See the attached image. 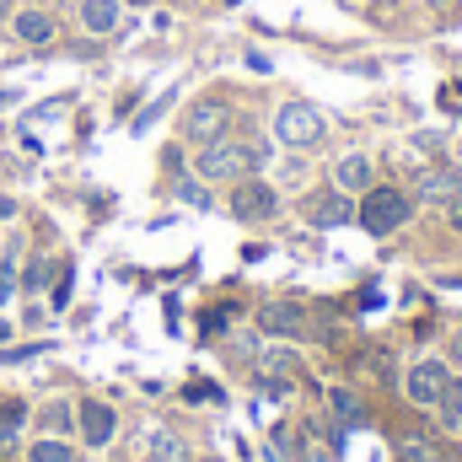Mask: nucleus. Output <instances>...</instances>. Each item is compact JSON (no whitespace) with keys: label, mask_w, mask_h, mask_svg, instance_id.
<instances>
[{"label":"nucleus","mask_w":462,"mask_h":462,"mask_svg":"<svg viewBox=\"0 0 462 462\" xmlns=\"http://www.w3.org/2000/svg\"><path fill=\"white\" fill-rule=\"evenodd\" d=\"M258 167H263V145H258V140H210V145L199 151V162H194V172L210 178V183L247 178V172H258Z\"/></svg>","instance_id":"1"},{"label":"nucleus","mask_w":462,"mask_h":462,"mask_svg":"<svg viewBox=\"0 0 462 462\" xmlns=\"http://www.w3.org/2000/svg\"><path fill=\"white\" fill-rule=\"evenodd\" d=\"M355 216H360V226L371 231V236H387V231H398L414 216V199L403 189H365V199H360Z\"/></svg>","instance_id":"2"},{"label":"nucleus","mask_w":462,"mask_h":462,"mask_svg":"<svg viewBox=\"0 0 462 462\" xmlns=\"http://www.w3.org/2000/svg\"><path fill=\"white\" fill-rule=\"evenodd\" d=\"M274 129H280V140H285V145H318L328 124H323V114H318L312 103H285L280 118H274Z\"/></svg>","instance_id":"3"},{"label":"nucleus","mask_w":462,"mask_h":462,"mask_svg":"<svg viewBox=\"0 0 462 462\" xmlns=\"http://www.w3.org/2000/svg\"><path fill=\"white\" fill-rule=\"evenodd\" d=\"M447 365L441 360H420L409 376H403V393H409V403H420V409H436L441 403V393H447Z\"/></svg>","instance_id":"4"},{"label":"nucleus","mask_w":462,"mask_h":462,"mask_svg":"<svg viewBox=\"0 0 462 462\" xmlns=\"http://www.w3.org/2000/svg\"><path fill=\"white\" fill-rule=\"evenodd\" d=\"M301 216L312 226H345V221H355V205L345 199V189H318L301 199Z\"/></svg>","instance_id":"5"},{"label":"nucleus","mask_w":462,"mask_h":462,"mask_svg":"<svg viewBox=\"0 0 462 462\" xmlns=\"http://www.w3.org/2000/svg\"><path fill=\"white\" fill-rule=\"evenodd\" d=\"M274 210H280V194L269 183H247V178L236 183V194H231V216L236 221H269Z\"/></svg>","instance_id":"6"},{"label":"nucleus","mask_w":462,"mask_h":462,"mask_svg":"<svg viewBox=\"0 0 462 462\" xmlns=\"http://www.w3.org/2000/svg\"><path fill=\"white\" fill-rule=\"evenodd\" d=\"M452 194H462L457 167H430V172H420V183H414V199H430V205H447Z\"/></svg>","instance_id":"7"},{"label":"nucleus","mask_w":462,"mask_h":462,"mask_svg":"<svg viewBox=\"0 0 462 462\" xmlns=\"http://www.w3.org/2000/svg\"><path fill=\"white\" fill-rule=\"evenodd\" d=\"M81 436H87V447H108L118 430V414L108 409V403H81Z\"/></svg>","instance_id":"8"},{"label":"nucleus","mask_w":462,"mask_h":462,"mask_svg":"<svg viewBox=\"0 0 462 462\" xmlns=\"http://www.w3.org/2000/svg\"><path fill=\"white\" fill-rule=\"evenodd\" d=\"M226 124H231V114L221 108V103H199L194 114H189V140H199V145H210V140H221L226 134Z\"/></svg>","instance_id":"9"},{"label":"nucleus","mask_w":462,"mask_h":462,"mask_svg":"<svg viewBox=\"0 0 462 462\" xmlns=\"http://www.w3.org/2000/svg\"><path fill=\"white\" fill-rule=\"evenodd\" d=\"M258 323H263L269 334L291 339V334H301V328H307V312H301V307H291V301H269V307L258 312Z\"/></svg>","instance_id":"10"},{"label":"nucleus","mask_w":462,"mask_h":462,"mask_svg":"<svg viewBox=\"0 0 462 462\" xmlns=\"http://www.w3.org/2000/svg\"><path fill=\"white\" fill-rule=\"evenodd\" d=\"M81 27L87 32H114L118 27V0H81Z\"/></svg>","instance_id":"11"},{"label":"nucleus","mask_w":462,"mask_h":462,"mask_svg":"<svg viewBox=\"0 0 462 462\" xmlns=\"http://www.w3.org/2000/svg\"><path fill=\"white\" fill-rule=\"evenodd\" d=\"M16 38H22V43H49V38H54V16H43V11H16Z\"/></svg>","instance_id":"12"},{"label":"nucleus","mask_w":462,"mask_h":462,"mask_svg":"<svg viewBox=\"0 0 462 462\" xmlns=\"http://www.w3.org/2000/svg\"><path fill=\"white\" fill-rule=\"evenodd\" d=\"M334 183H339V189H371V162H365V156H345V162H339V172H334Z\"/></svg>","instance_id":"13"},{"label":"nucleus","mask_w":462,"mask_h":462,"mask_svg":"<svg viewBox=\"0 0 462 462\" xmlns=\"http://www.w3.org/2000/svg\"><path fill=\"white\" fill-rule=\"evenodd\" d=\"M27 425V409L22 403H0V452H11L16 447V430Z\"/></svg>","instance_id":"14"},{"label":"nucleus","mask_w":462,"mask_h":462,"mask_svg":"<svg viewBox=\"0 0 462 462\" xmlns=\"http://www.w3.org/2000/svg\"><path fill=\"white\" fill-rule=\"evenodd\" d=\"M436 409H441V425H447V430H462V376L447 382V393H441Z\"/></svg>","instance_id":"15"},{"label":"nucleus","mask_w":462,"mask_h":462,"mask_svg":"<svg viewBox=\"0 0 462 462\" xmlns=\"http://www.w3.org/2000/svg\"><path fill=\"white\" fill-rule=\"evenodd\" d=\"M32 462H76V457H70V447H65V441H54V436H49V441H38V447H32Z\"/></svg>","instance_id":"16"},{"label":"nucleus","mask_w":462,"mask_h":462,"mask_svg":"<svg viewBox=\"0 0 462 462\" xmlns=\"http://www.w3.org/2000/svg\"><path fill=\"white\" fill-rule=\"evenodd\" d=\"M263 371L280 382V376H291V371H296V355H285V349H269V355H263Z\"/></svg>","instance_id":"17"},{"label":"nucleus","mask_w":462,"mask_h":462,"mask_svg":"<svg viewBox=\"0 0 462 462\" xmlns=\"http://www.w3.org/2000/svg\"><path fill=\"white\" fill-rule=\"evenodd\" d=\"M328 403H334V414H339L345 425H360V403H355V393H334Z\"/></svg>","instance_id":"18"},{"label":"nucleus","mask_w":462,"mask_h":462,"mask_svg":"<svg viewBox=\"0 0 462 462\" xmlns=\"http://www.w3.org/2000/svg\"><path fill=\"white\" fill-rule=\"evenodd\" d=\"M70 420H76V414H70L65 403H54V409H43V425H49V430H60V436L70 430Z\"/></svg>","instance_id":"19"},{"label":"nucleus","mask_w":462,"mask_h":462,"mask_svg":"<svg viewBox=\"0 0 462 462\" xmlns=\"http://www.w3.org/2000/svg\"><path fill=\"white\" fill-rule=\"evenodd\" d=\"M403 462H441V452L425 441H403Z\"/></svg>","instance_id":"20"},{"label":"nucleus","mask_w":462,"mask_h":462,"mask_svg":"<svg viewBox=\"0 0 462 462\" xmlns=\"http://www.w3.org/2000/svg\"><path fill=\"white\" fill-rule=\"evenodd\" d=\"M22 285H27V291H43V285H49V263L38 258V263H32V269L22 274Z\"/></svg>","instance_id":"21"},{"label":"nucleus","mask_w":462,"mask_h":462,"mask_svg":"<svg viewBox=\"0 0 462 462\" xmlns=\"http://www.w3.org/2000/svg\"><path fill=\"white\" fill-rule=\"evenodd\" d=\"M11 291H16V263L5 258V263H0V307L11 301Z\"/></svg>","instance_id":"22"},{"label":"nucleus","mask_w":462,"mask_h":462,"mask_svg":"<svg viewBox=\"0 0 462 462\" xmlns=\"http://www.w3.org/2000/svg\"><path fill=\"white\" fill-rule=\"evenodd\" d=\"M301 462H339V457H334L328 447H307V457H301Z\"/></svg>","instance_id":"23"},{"label":"nucleus","mask_w":462,"mask_h":462,"mask_svg":"<svg viewBox=\"0 0 462 462\" xmlns=\"http://www.w3.org/2000/svg\"><path fill=\"white\" fill-rule=\"evenodd\" d=\"M447 216H452V226L462 231V194H452V199H447Z\"/></svg>","instance_id":"24"},{"label":"nucleus","mask_w":462,"mask_h":462,"mask_svg":"<svg viewBox=\"0 0 462 462\" xmlns=\"http://www.w3.org/2000/svg\"><path fill=\"white\" fill-rule=\"evenodd\" d=\"M11 216H16V199H5V194H0V221H11Z\"/></svg>","instance_id":"25"},{"label":"nucleus","mask_w":462,"mask_h":462,"mask_svg":"<svg viewBox=\"0 0 462 462\" xmlns=\"http://www.w3.org/2000/svg\"><path fill=\"white\" fill-rule=\"evenodd\" d=\"M452 360H462V328L452 334Z\"/></svg>","instance_id":"26"},{"label":"nucleus","mask_w":462,"mask_h":462,"mask_svg":"<svg viewBox=\"0 0 462 462\" xmlns=\"http://www.w3.org/2000/svg\"><path fill=\"white\" fill-rule=\"evenodd\" d=\"M5 339H11V323H5V318H0V345H5Z\"/></svg>","instance_id":"27"},{"label":"nucleus","mask_w":462,"mask_h":462,"mask_svg":"<svg viewBox=\"0 0 462 462\" xmlns=\"http://www.w3.org/2000/svg\"><path fill=\"white\" fill-rule=\"evenodd\" d=\"M5 16H11V0H0V22H5Z\"/></svg>","instance_id":"28"},{"label":"nucleus","mask_w":462,"mask_h":462,"mask_svg":"<svg viewBox=\"0 0 462 462\" xmlns=\"http://www.w3.org/2000/svg\"><path fill=\"white\" fill-rule=\"evenodd\" d=\"M430 5H441V11H447V5H457V0H430Z\"/></svg>","instance_id":"29"},{"label":"nucleus","mask_w":462,"mask_h":462,"mask_svg":"<svg viewBox=\"0 0 462 462\" xmlns=\"http://www.w3.org/2000/svg\"><path fill=\"white\" fill-rule=\"evenodd\" d=\"M457 156H462V134H457Z\"/></svg>","instance_id":"30"},{"label":"nucleus","mask_w":462,"mask_h":462,"mask_svg":"<svg viewBox=\"0 0 462 462\" xmlns=\"http://www.w3.org/2000/svg\"><path fill=\"white\" fill-rule=\"evenodd\" d=\"M134 5H151V0H134Z\"/></svg>","instance_id":"31"}]
</instances>
